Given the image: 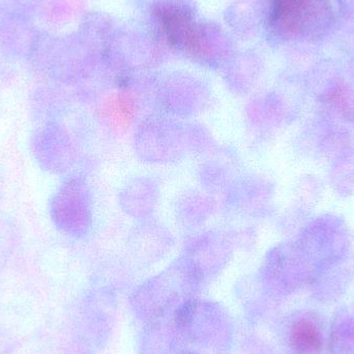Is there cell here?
<instances>
[{
  "instance_id": "obj_1",
  "label": "cell",
  "mask_w": 354,
  "mask_h": 354,
  "mask_svg": "<svg viewBox=\"0 0 354 354\" xmlns=\"http://www.w3.org/2000/svg\"><path fill=\"white\" fill-rule=\"evenodd\" d=\"M297 245L313 264L316 272L343 262L351 245V237L343 218L326 214L306 225Z\"/></svg>"
},
{
  "instance_id": "obj_5",
  "label": "cell",
  "mask_w": 354,
  "mask_h": 354,
  "mask_svg": "<svg viewBox=\"0 0 354 354\" xmlns=\"http://www.w3.org/2000/svg\"><path fill=\"white\" fill-rule=\"evenodd\" d=\"M315 274L313 264L297 245L281 248L272 262V274L279 289L291 292L310 284Z\"/></svg>"
},
{
  "instance_id": "obj_2",
  "label": "cell",
  "mask_w": 354,
  "mask_h": 354,
  "mask_svg": "<svg viewBox=\"0 0 354 354\" xmlns=\"http://www.w3.org/2000/svg\"><path fill=\"white\" fill-rule=\"evenodd\" d=\"M332 10L328 0H272L270 24L287 37H313L330 24Z\"/></svg>"
},
{
  "instance_id": "obj_10",
  "label": "cell",
  "mask_w": 354,
  "mask_h": 354,
  "mask_svg": "<svg viewBox=\"0 0 354 354\" xmlns=\"http://www.w3.org/2000/svg\"><path fill=\"white\" fill-rule=\"evenodd\" d=\"M328 349L330 354H354V316L340 311L330 326Z\"/></svg>"
},
{
  "instance_id": "obj_4",
  "label": "cell",
  "mask_w": 354,
  "mask_h": 354,
  "mask_svg": "<svg viewBox=\"0 0 354 354\" xmlns=\"http://www.w3.org/2000/svg\"><path fill=\"white\" fill-rule=\"evenodd\" d=\"M157 18L170 45L192 53L201 51L205 43L203 32L185 8L176 4H164L158 10Z\"/></svg>"
},
{
  "instance_id": "obj_7",
  "label": "cell",
  "mask_w": 354,
  "mask_h": 354,
  "mask_svg": "<svg viewBox=\"0 0 354 354\" xmlns=\"http://www.w3.org/2000/svg\"><path fill=\"white\" fill-rule=\"evenodd\" d=\"M39 31L32 22L0 16V51L8 59H28Z\"/></svg>"
},
{
  "instance_id": "obj_6",
  "label": "cell",
  "mask_w": 354,
  "mask_h": 354,
  "mask_svg": "<svg viewBox=\"0 0 354 354\" xmlns=\"http://www.w3.org/2000/svg\"><path fill=\"white\" fill-rule=\"evenodd\" d=\"M288 345L295 354H318L324 348L322 320L314 313L299 314L287 332Z\"/></svg>"
},
{
  "instance_id": "obj_3",
  "label": "cell",
  "mask_w": 354,
  "mask_h": 354,
  "mask_svg": "<svg viewBox=\"0 0 354 354\" xmlns=\"http://www.w3.org/2000/svg\"><path fill=\"white\" fill-rule=\"evenodd\" d=\"M305 136L306 147L315 159L333 160L351 147V134L344 122L326 111L310 120Z\"/></svg>"
},
{
  "instance_id": "obj_11",
  "label": "cell",
  "mask_w": 354,
  "mask_h": 354,
  "mask_svg": "<svg viewBox=\"0 0 354 354\" xmlns=\"http://www.w3.org/2000/svg\"><path fill=\"white\" fill-rule=\"evenodd\" d=\"M43 6V0H0V16L32 22Z\"/></svg>"
},
{
  "instance_id": "obj_9",
  "label": "cell",
  "mask_w": 354,
  "mask_h": 354,
  "mask_svg": "<svg viewBox=\"0 0 354 354\" xmlns=\"http://www.w3.org/2000/svg\"><path fill=\"white\" fill-rule=\"evenodd\" d=\"M330 187L343 198L354 196V147H349L332 160Z\"/></svg>"
},
{
  "instance_id": "obj_8",
  "label": "cell",
  "mask_w": 354,
  "mask_h": 354,
  "mask_svg": "<svg viewBox=\"0 0 354 354\" xmlns=\"http://www.w3.org/2000/svg\"><path fill=\"white\" fill-rule=\"evenodd\" d=\"M348 280V272L341 262L317 270L310 285L314 295L320 301H333L346 290Z\"/></svg>"
}]
</instances>
